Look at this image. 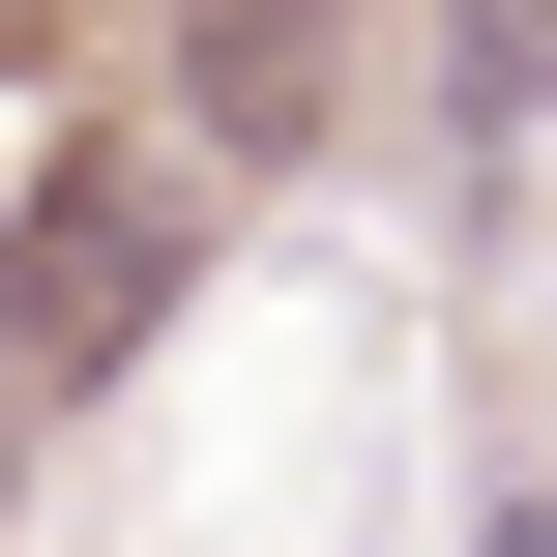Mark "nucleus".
Returning <instances> with one entry per match:
<instances>
[{
  "mask_svg": "<svg viewBox=\"0 0 557 557\" xmlns=\"http://www.w3.org/2000/svg\"><path fill=\"white\" fill-rule=\"evenodd\" d=\"M176 264H206V176H176V147L29 176V206H0V382H29V411H59V382H117V352L176 323Z\"/></svg>",
  "mask_w": 557,
  "mask_h": 557,
  "instance_id": "nucleus-1",
  "label": "nucleus"
},
{
  "mask_svg": "<svg viewBox=\"0 0 557 557\" xmlns=\"http://www.w3.org/2000/svg\"><path fill=\"white\" fill-rule=\"evenodd\" d=\"M323 88H352V0H176V176L323 147Z\"/></svg>",
  "mask_w": 557,
  "mask_h": 557,
  "instance_id": "nucleus-2",
  "label": "nucleus"
},
{
  "mask_svg": "<svg viewBox=\"0 0 557 557\" xmlns=\"http://www.w3.org/2000/svg\"><path fill=\"white\" fill-rule=\"evenodd\" d=\"M557 117V0H470V29H441V147H470V176H499V147H529Z\"/></svg>",
  "mask_w": 557,
  "mask_h": 557,
  "instance_id": "nucleus-3",
  "label": "nucleus"
},
{
  "mask_svg": "<svg viewBox=\"0 0 557 557\" xmlns=\"http://www.w3.org/2000/svg\"><path fill=\"white\" fill-rule=\"evenodd\" d=\"M470 557H557V499H499V529H470Z\"/></svg>",
  "mask_w": 557,
  "mask_h": 557,
  "instance_id": "nucleus-4",
  "label": "nucleus"
},
{
  "mask_svg": "<svg viewBox=\"0 0 557 557\" xmlns=\"http://www.w3.org/2000/svg\"><path fill=\"white\" fill-rule=\"evenodd\" d=\"M0 499H29V382H0Z\"/></svg>",
  "mask_w": 557,
  "mask_h": 557,
  "instance_id": "nucleus-5",
  "label": "nucleus"
}]
</instances>
